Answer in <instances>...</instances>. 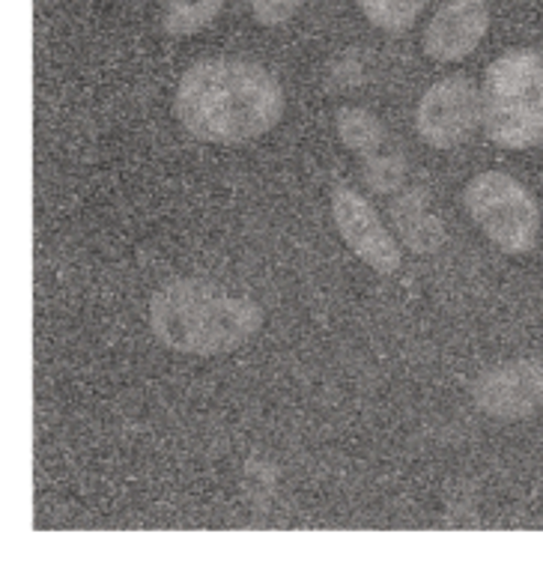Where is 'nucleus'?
Listing matches in <instances>:
<instances>
[{
    "mask_svg": "<svg viewBox=\"0 0 543 564\" xmlns=\"http://www.w3.org/2000/svg\"><path fill=\"white\" fill-rule=\"evenodd\" d=\"M335 129H338L340 144L347 147L349 153L361 155V159H370L385 150V126L380 123L377 113L365 111V108H356V105H344L335 113Z\"/></svg>",
    "mask_w": 543,
    "mask_h": 564,
    "instance_id": "10",
    "label": "nucleus"
},
{
    "mask_svg": "<svg viewBox=\"0 0 543 564\" xmlns=\"http://www.w3.org/2000/svg\"><path fill=\"white\" fill-rule=\"evenodd\" d=\"M391 218H394L400 237L412 251L427 254V251H436L442 246V221L427 209L421 192H403L391 204Z\"/></svg>",
    "mask_w": 543,
    "mask_h": 564,
    "instance_id": "9",
    "label": "nucleus"
},
{
    "mask_svg": "<svg viewBox=\"0 0 543 564\" xmlns=\"http://www.w3.org/2000/svg\"><path fill=\"white\" fill-rule=\"evenodd\" d=\"M463 204L481 234L508 254L532 251L541 234V209L520 180L502 171H481L463 188Z\"/></svg>",
    "mask_w": 543,
    "mask_h": 564,
    "instance_id": "4",
    "label": "nucleus"
},
{
    "mask_svg": "<svg viewBox=\"0 0 543 564\" xmlns=\"http://www.w3.org/2000/svg\"><path fill=\"white\" fill-rule=\"evenodd\" d=\"M487 28H490L487 0H445L427 21L421 45L431 61H463L481 45Z\"/></svg>",
    "mask_w": 543,
    "mask_h": 564,
    "instance_id": "8",
    "label": "nucleus"
},
{
    "mask_svg": "<svg viewBox=\"0 0 543 564\" xmlns=\"http://www.w3.org/2000/svg\"><path fill=\"white\" fill-rule=\"evenodd\" d=\"M305 7V0H251V12L263 28H278L296 15Z\"/></svg>",
    "mask_w": 543,
    "mask_h": 564,
    "instance_id": "14",
    "label": "nucleus"
},
{
    "mask_svg": "<svg viewBox=\"0 0 543 564\" xmlns=\"http://www.w3.org/2000/svg\"><path fill=\"white\" fill-rule=\"evenodd\" d=\"M227 0H164L162 31L167 36H192L216 19Z\"/></svg>",
    "mask_w": 543,
    "mask_h": 564,
    "instance_id": "11",
    "label": "nucleus"
},
{
    "mask_svg": "<svg viewBox=\"0 0 543 564\" xmlns=\"http://www.w3.org/2000/svg\"><path fill=\"white\" fill-rule=\"evenodd\" d=\"M284 87L260 63L209 57L180 78L174 111L188 134L206 144H246L284 117Z\"/></svg>",
    "mask_w": 543,
    "mask_h": 564,
    "instance_id": "1",
    "label": "nucleus"
},
{
    "mask_svg": "<svg viewBox=\"0 0 543 564\" xmlns=\"http://www.w3.org/2000/svg\"><path fill=\"white\" fill-rule=\"evenodd\" d=\"M478 123H484L481 90L466 75H452L433 84L421 96L415 111L421 141L436 150H454L469 141Z\"/></svg>",
    "mask_w": 543,
    "mask_h": 564,
    "instance_id": "5",
    "label": "nucleus"
},
{
    "mask_svg": "<svg viewBox=\"0 0 543 564\" xmlns=\"http://www.w3.org/2000/svg\"><path fill=\"white\" fill-rule=\"evenodd\" d=\"M263 311L209 281L180 278L150 299V328L159 344L185 356H225L254 338Z\"/></svg>",
    "mask_w": 543,
    "mask_h": 564,
    "instance_id": "2",
    "label": "nucleus"
},
{
    "mask_svg": "<svg viewBox=\"0 0 543 564\" xmlns=\"http://www.w3.org/2000/svg\"><path fill=\"white\" fill-rule=\"evenodd\" d=\"M332 216L340 239L347 242L352 254L365 260L373 272L394 275L400 267V248L389 227L382 225L380 213L370 206L368 197H361L352 185H332Z\"/></svg>",
    "mask_w": 543,
    "mask_h": 564,
    "instance_id": "7",
    "label": "nucleus"
},
{
    "mask_svg": "<svg viewBox=\"0 0 543 564\" xmlns=\"http://www.w3.org/2000/svg\"><path fill=\"white\" fill-rule=\"evenodd\" d=\"M365 162H368V167H365V183L373 192H380V195L398 192L403 180H406V162L394 150H382V153L370 155Z\"/></svg>",
    "mask_w": 543,
    "mask_h": 564,
    "instance_id": "13",
    "label": "nucleus"
},
{
    "mask_svg": "<svg viewBox=\"0 0 543 564\" xmlns=\"http://www.w3.org/2000/svg\"><path fill=\"white\" fill-rule=\"evenodd\" d=\"M475 406L499 421H525L543 415V361L511 359L496 365L471 386Z\"/></svg>",
    "mask_w": 543,
    "mask_h": 564,
    "instance_id": "6",
    "label": "nucleus"
},
{
    "mask_svg": "<svg viewBox=\"0 0 543 564\" xmlns=\"http://www.w3.org/2000/svg\"><path fill=\"white\" fill-rule=\"evenodd\" d=\"M365 19L385 33H406L427 0H359Z\"/></svg>",
    "mask_w": 543,
    "mask_h": 564,
    "instance_id": "12",
    "label": "nucleus"
},
{
    "mask_svg": "<svg viewBox=\"0 0 543 564\" xmlns=\"http://www.w3.org/2000/svg\"><path fill=\"white\" fill-rule=\"evenodd\" d=\"M484 129L508 150L543 144V57L511 48L490 63L481 90Z\"/></svg>",
    "mask_w": 543,
    "mask_h": 564,
    "instance_id": "3",
    "label": "nucleus"
}]
</instances>
